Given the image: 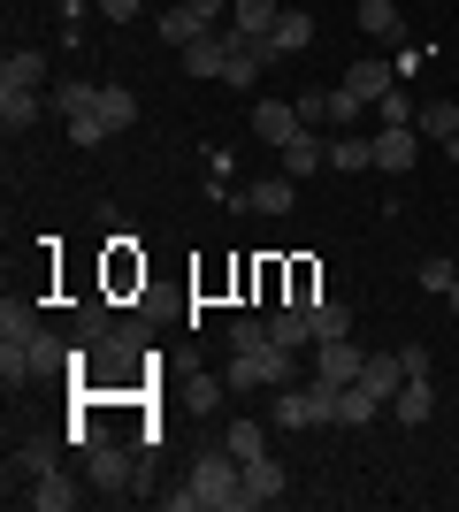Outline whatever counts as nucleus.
<instances>
[{"label": "nucleus", "instance_id": "1", "mask_svg": "<svg viewBox=\"0 0 459 512\" xmlns=\"http://www.w3.org/2000/svg\"><path fill=\"white\" fill-rule=\"evenodd\" d=\"M176 512H245V459L238 451H207L184 490H169Z\"/></svg>", "mask_w": 459, "mask_h": 512}, {"label": "nucleus", "instance_id": "2", "mask_svg": "<svg viewBox=\"0 0 459 512\" xmlns=\"http://www.w3.org/2000/svg\"><path fill=\"white\" fill-rule=\"evenodd\" d=\"M268 62H276V46H268V39H253V31H238V23H222V85L253 92Z\"/></svg>", "mask_w": 459, "mask_h": 512}, {"label": "nucleus", "instance_id": "3", "mask_svg": "<svg viewBox=\"0 0 459 512\" xmlns=\"http://www.w3.org/2000/svg\"><path fill=\"white\" fill-rule=\"evenodd\" d=\"M360 375H368V352H360L352 337H329L322 352H314V383H337V390H345V383H360Z\"/></svg>", "mask_w": 459, "mask_h": 512}, {"label": "nucleus", "instance_id": "4", "mask_svg": "<svg viewBox=\"0 0 459 512\" xmlns=\"http://www.w3.org/2000/svg\"><path fill=\"white\" fill-rule=\"evenodd\" d=\"M414 153H421L414 123H383V130H375V169H383V176H406V169H414Z\"/></svg>", "mask_w": 459, "mask_h": 512}, {"label": "nucleus", "instance_id": "5", "mask_svg": "<svg viewBox=\"0 0 459 512\" xmlns=\"http://www.w3.org/2000/svg\"><path fill=\"white\" fill-rule=\"evenodd\" d=\"M85 474H92V490L123 497V482H131V451H123V444H85Z\"/></svg>", "mask_w": 459, "mask_h": 512}, {"label": "nucleus", "instance_id": "6", "mask_svg": "<svg viewBox=\"0 0 459 512\" xmlns=\"http://www.w3.org/2000/svg\"><path fill=\"white\" fill-rule=\"evenodd\" d=\"M299 130H306V123H299V107H291V100H261V107H253V138H261V146L284 153Z\"/></svg>", "mask_w": 459, "mask_h": 512}, {"label": "nucleus", "instance_id": "7", "mask_svg": "<svg viewBox=\"0 0 459 512\" xmlns=\"http://www.w3.org/2000/svg\"><path fill=\"white\" fill-rule=\"evenodd\" d=\"M276 161H284V176H291V184H306V176H322V161H329L322 130H299V138H291V146L276 153Z\"/></svg>", "mask_w": 459, "mask_h": 512}, {"label": "nucleus", "instance_id": "8", "mask_svg": "<svg viewBox=\"0 0 459 512\" xmlns=\"http://www.w3.org/2000/svg\"><path fill=\"white\" fill-rule=\"evenodd\" d=\"M383 421V398H375L368 383H345L337 390V428H375Z\"/></svg>", "mask_w": 459, "mask_h": 512}, {"label": "nucleus", "instance_id": "9", "mask_svg": "<svg viewBox=\"0 0 459 512\" xmlns=\"http://www.w3.org/2000/svg\"><path fill=\"white\" fill-rule=\"evenodd\" d=\"M276 497H284V467H276V459H245V512L253 505H276Z\"/></svg>", "mask_w": 459, "mask_h": 512}, {"label": "nucleus", "instance_id": "10", "mask_svg": "<svg viewBox=\"0 0 459 512\" xmlns=\"http://www.w3.org/2000/svg\"><path fill=\"white\" fill-rule=\"evenodd\" d=\"M360 31L383 46H406V16H398V0H360Z\"/></svg>", "mask_w": 459, "mask_h": 512}, {"label": "nucleus", "instance_id": "11", "mask_svg": "<svg viewBox=\"0 0 459 512\" xmlns=\"http://www.w3.org/2000/svg\"><path fill=\"white\" fill-rule=\"evenodd\" d=\"M391 413L406 428H429V413H437V390H429V375H406V390L391 398Z\"/></svg>", "mask_w": 459, "mask_h": 512}, {"label": "nucleus", "instance_id": "12", "mask_svg": "<svg viewBox=\"0 0 459 512\" xmlns=\"http://www.w3.org/2000/svg\"><path fill=\"white\" fill-rule=\"evenodd\" d=\"M268 46H276V62H284V54H306V46H314V16H306V8H284L276 31H268Z\"/></svg>", "mask_w": 459, "mask_h": 512}, {"label": "nucleus", "instance_id": "13", "mask_svg": "<svg viewBox=\"0 0 459 512\" xmlns=\"http://www.w3.org/2000/svg\"><path fill=\"white\" fill-rule=\"evenodd\" d=\"M391 85H398V69H391V62H352V69H345V92H352V100H368V107L383 100Z\"/></svg>", "mask_w": 459, "mask_h": 512}, {"label": "nucleus", "instance_id": "14", "mask_svg": "<svg viewBox=\"0 0 459 512\" xmlns=\"http://www.w3.org/2000/svg\"><path fill=\"white\" fill-rule=\"evenodd\" d=\"M199 31H215V23L199 16L192 0H176V8H161V39H169V46H176V54H184V46H192V39H199Z\"/></svg>", "mask_w": 459, "mask_h": 512}, {"label": "nucleus", "instance_id": "15", "mask_svg": "<svg viewBox=\"0 0 459 512\" xmlns=\"http://www.w3.org/2000/svg\"><path fill=\"white\" fill-rule=\"evenodd\" d=\"M268 337L291 344V352H299V344H314V321H306V306H268Z\"/></svg>", "mask_w": 459, "mask_h": 512}, {"label": "nucleus", "instance_id": "16", "mask_svg": "<svg viewBox=\"0 0 459 512\" xmlns=\"http://www.w3.org/2000/svg\"><path fill=\"white\" fill-rule=\"evenodd\" d=\"M46 100H54V115L69 123V115H92V107H100V85H92V77H69V85H54Z\"/></svg>", "mask_w": 459, "mask_h": 512}, {"label": "nucleus", "instance_id": "17", "mask_svg": "<svg viewBox=\"0 0 459 512\" xmlns=\"http://www.w3.org/2000/svg\"><path fill=\"white\" fill-rule=\"evenodd\" d=\"M291 199H299V184H291V176H261V184L245 192V207H253V214H291Z\"/></svg>", "mask_w": 459, "mask_h": 512}, {"label": "nucleus", "instance_id": "18", "mask_svg": "<svg viewBox=\"0 0 459 512\" xmlns=\"http://www.w3.org/2000/svg\"><path fill=\"white\" fill-rule=\"evenodd\" d=\"M329 169H375V138L337 130V138H329Z\"/></svg>", "mask_w": 459, "mask_h": 512}, {"label": "nucleus", "instance_id": "19", "mask_svg": "<svg viewBox=\"0 0 459 512\" xmlns=\"http://www.w3.org/2000/svg\"><path fill=\"white\" fill-rule=\"evenodd\" d=\"M276 16H284V0H230V23H238V31H253V39H268V31H276Z\"/></svg>", "mask_w": 459, "mask_h": 512}, {"label": "nucleus", "instance_id": "20", "mask_svg": "<svg viewBox=\"0 0 459 512\" xmlns=\"http://www.w3.org/2000/svg\"><path fill=\"white\" fill-rule=\"evenodd\" d=\"M0 85H31V92H46V54H31V46H16V54L0 62Z\"/></svg>", "mask_w": 459, "mask_h": 512}, {"label": "nucleus", "instance_id": "21", "mask_svg": "<svg viewBox=\"0 0 459 512\" xmlns=\"http://www.w3.org/2000/svg\"><path fill=\"white\" fill-rule=\"evenodd\" d=\"M0 123L31 130V123H39V92H31V85H0Z\"/></svg>", "mask_w": 459, "mask_h": 512}, {"label": "nucleus", "instance_id": "22", "mask_svg": "<svg viewBox=\"0 0 459 512\" xmlns=\"http://www.w3.org/2000/svg\"><path fill=\"white\" fill-rule=\"evenodd\" d=\"M31 505H39V512H69V505H77V482H69L62 467L39 474V482H31Z\"/></svg>", "mask_w": 459, "mask_h": 512}, {"label": "nucleus", "instance_id": "23", "mask_svg": "<svg viewBox=\"0 0 459 512\" xmlns=\"http://www.w3.org/2000/svg\"><path fill=\"white\" fill-rule=\"evenodd\" d=\"M184 69H192V77H222V31H199V39L184 46Z\"/></svg>", "mask_w": 459, "mask_h": 512}, {"label": "nucleus", "instance_id": "24", "mask_svg": "<svg viewBox=\"0 0 459 512\" xmlns=\"http://www.w3.org/2000/svg\"><path fill=\"white\" fill-rule=\"evenodd\" d=\"M306 321H314V344H329V337H352V306H329V299H314V306H306Z\"/></svg>", "mask_w": 459, "mask_h": 512}, {"label": "nucleus", "instance_id": "25", "mask_svg": "<svg viewBox=\"0 0 459 512\" xmlns=\"http://www.w3.org/2000/svg\"><path fill=\"white\" fill-rule=\"evenodd\" d=\"M100 123H108V130L138 123V92L131 85H100Z\"/></svg>", "mask_w": 459, "mask_h": 512}, {"label": "nucleus", "instance_id": "26", "mask_svg": "<svg viewBox=\"0 0 459 512\" xmlns=\"http://www.w3.org/2000/svg\"><path fill=\"white\" fill-rule=\"evenodd\" d=\"M414 130H421V138H437V146H444V138H452V130H459V107H452V100H429V107H414Z\"/></svg>", "mask_w": 459, "mask_h": 512}, {"label": "nucleus", "instance_id": "27", "mask_svg": "<svg viewBox=\"0 0 459 512\" xmlns=\"http://www.w3.org/2000/svg\"><path fill=\"white\" fill-rule=\"evenodd\" d=\"M31 337H39V314H31L23 299H8L0 306V344H31Z\"/></svg>", "mask_w": 459, "mask_h": 512}, {"label": "nucleus", "instance_id": "28", "mask_svg": "<svg viewBox=\"0 0 459 512\" xmlns=\"http://www.w3.org/2000/svg\"><path fill=\"white\" fill-rule=\"evenodd\" d=\"M360 383H368L375 398H383V406H391L398 390H406V367H398V352H391V360H368V375H360Z\"/></svg>", "mask_w": 459, "mask_h": 512}, {"label": "nucleus", "instance_id": "29", "mask_svg": "<svg viewBox=\"0 0 459 512\" xmlns=\"http://www.w3.org/2000/svg\"><path fill=\"white\" fill-rule=\"evenodd\" d=\"M452 283H459V260L452 253H429V260H421V291H437V299H444Z\"/></svg>", "mask_w": 459, "mask_h": 512}, {"label": "nucleus", "instance_id": "30", "mask_svg": "<svg viewBox=\"0 0 459 512\" xmlns=\"http://www.w3.org/2000/svg\"><path fill=\"white\" fill-rule=\"evenodd\" d=\"M222 451H238V459H261V451H268L261 421H230V436H222Z\"/></svg>", "mask_w": 459, "mask_h": 512}, {"label": "nucleus", "instance_id": "31", "mask_svg": "<svg viewBox=\"0 0 459 512\" xmlns=\"http://www.w3.org/2000/svg\"><path fill=\"white\" fill-rule=\"evenodd\" d=\"M261 344H276V337H268V314L261 321H253V314L230 321V352H261Z\"/></svg>", "mask_w": 459, "mask_h": 512}, {"label": "nucleus", "instance_id": "32", "mask_svg": "<svg viewBox=\"0 0 459 512\" xmlns=\"http://www.w3.org/2000/svg\"><path fill=\"white\" fill-rule=\"evenodd\" d=\"M329 123H368V100H352L345 85L329 92Z\"/></svg>", "mask_w": 459, "mask_h": 512}, {"label": "nucleus", "instance_id": "33", "mask_svg": "<svg viewBox=\"0 0 459 512\" xmlns=\"http://www.w3.org/2000/svg\"><path fill=\"white\" fill-rule=\"evenodd\" d=\"M69 138H77V146H100V138H115V130L100 123V107H92V115H69Z\"/></svg>", "mask_w": 459, "mask_h": 512}, {"label": "nucleus", "instance_id": "34", "mask_svg": "<svg viewBox=\"0 0 459 512\" xmlns=\"http://www.w3.org/2000/svg\"><path fill=\"white\" fill-rule=\"evenodd\" d=\"M375 123H414V100H406V92H383V100H375Z\"/></svg>", "mask_w": 459, "mask_h": 512}, {"label": "nucleus", "instance_id": "35", "mask_svg": "<svg viewBox=\"0 0 459 512\" xmlns=\"http://www.w3.org/2000/svg\"><path fill=\"white\" fill-rule=\"evenodd\" d=\"M108 283H115V291H131V283H146V268H138V260L123 253V245H115V260H108Z\"/></svg>", "mask_w": 459, "mask_h": 512}, {"label": "nucleus", "instance_id": "36", "mask_svg": "<svg viewBox=\"0 0 459 512\" xmlns=\"http://www.w3.org/2000/svg\"><path fill=\"white\" fill-rule=\"evenodd\" d=\"M291 107H299V123H306V130H322V123H329V92H299Z\"/></svg>", "mask_w": 459, "mask_h": 512}, {"label": "nucleus", "instance_id": "37", "mask_svg": "<svg viewBox=\"0 0 459 512\" xmlns=\"http://www.w3.org/2000/svg\"><path fill=\"white\" fill-rule=\"evenodd\" d=\"M222 390H230V383H215V375H199V383H192V390H184V398H192V406H199V413H207V406H222Z\"/></svg>", "mask_w": 459, "mask_h": 512}, {"label": "nucleus", "instance_id": "38", "mask_svg": "<svg viewBox=\"0 0 459 512\" xmlns=\"http://www.w3.org/2000/svg\"><path fill=\"white\" fill-rule=\"evenodd\" d=\"M398 367H406V375H429V344H398Z\"/></svg>", "mask_w": 459, "mask_h": 512}, {"label": "nucleus", "instance_id": "39", "mask_svg": "<svg viewBox=\"0 0 459 512\" xmlns=\"http://www.w3.org/2000/svg\"><path fill=\"white\" fill-rule=\"evenodd\" d=\"M92 8H100L108 23H131V16H138V0H92Z\"/></svg>", "mask_w": 459, "mask_h": 512}, {"label": "nucleus", "instance_id": "40", "mask_svg": "<svg viewBox=\"0 0 459 512\" xmlns=\"http://www.w3.org/2000/svg\"><path fill=\"white\" fill-rule=\"evenodd\" d=\"M192 8H199V16H207V23H215V16H222V8H230V0H192Z\"/></svg>", "mask_w": 459, "mask_h": 512}, {"label": "nucleus", "instance_id": "41", "mask_svg": "<svg viewBox=\"0 0 459 512\" xmlns=\"http://www.w3.org/2000/svg\"><path fill=\"white\" fill-rule=\"evenodd\" d=\"M444 306H452V314H459V283H452V291H444Z\"/></svg>", "mask_w": 459, "mask_h": 512}, {"label": "nucleus", "instance_id": "42", "mask_svg": "<svg viewBox=\"0 0 459 512\" xmlns=\"http://www.w3.org/2000/svg\"><path fill=\"white\" fill-rule=\"evenodd\" d=\"M452 260H459V253H452Z\"/></svg>", "mask_w": 459, "mask_h": 512}]
</instances>
